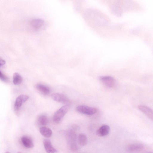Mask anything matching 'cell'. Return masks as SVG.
Returning <instances> with one entry per match:
<instances>
[{
	"label": "cell",
	"mask_w": 153,
	"mask_h": 153,
	"mask_svg": "<svg viewBox=\"0 0 153 153\" xmlns=\"http://www.w3.org/2000/svg\"><path fill=\"white\" fill-rule=\"evenodd\" d=\"M0 79L2 81L6 82L8 80V78L4 74H3L0 71Z\"/></svg>",
	"instance_id": "ac0fdd59"
},
{
	"label": "cell",
	"mask_w": 153,
	"mask_h": 153,
	"mask_svg": "<svg viewBox=\"0 0 153 153\" xmlns=\"http://www.w3.org/2000/svg\"><path fill=\"white\" fill-rule=\"evenodd\" d=\"M44 24V21L39 19H35L32 20L31 25L33 28L36 30L40 29Z\"/></svg>",
	"instance_id": "8fae6325"
},
{
	"label": "cell",
	"mask_w": 153,
	"mask_h": 153,
	"mask_svg": "<svg viewBox=\"0 0 153 153\" xmlns=\"http://www.w3.org/2000/svg\"><path fill=\"white\" fill-rule=\"evenodd\" d=\"M43 144L45 149L47 153H55L57 150L53 146L50 141L48 139H44Z\"/></svg>",
	"instance_id": "ba28073f"
},
{
	"label": "cell",
	"mask_w": 153,
	"mask_h": 153,
	"mask_svg": "<svg viewBox=\"0 0 153 153\" xmlns=\"http://www.w3.org/2000/svg\"><path fill=\"white\" fill-rule=\"evenodd\" d=\"M70 107V105L69 104H66L62 106L57 111L54 113L53 117V121L56 123H59L68 112Z\"/></svg>",
	"instance_id": "6da1fadb"
},
{
	"label": "cell",
	"mask_w": 153,
	"mask_h": 153,
	"mask_svg": "<svg viewBox=\"0 0 153 153\" xmlns=\"http://www.w3.org/2000/svg\"><path fill=\"white\" fill-rule=\"evenodd\" d=\"M5 61L1 58L0 57V67L4 65L5 64Z\"/></svg>",
	"instance_id": "d6986e66"
},
{
	"label": "cell",
	"mask_w": 153,
	"mask_h": 153,
	"mask_svg": "<svg viewBox=\"0 0 153 153\" xmlns=\"http://www.w3.org/2000/svg\"><path fill=\"white\" fill-rule=\"evenodd\" d=\"M5 153H10L9 152H7Z\"/></svg>",
	"instance_id": "ffe728a7"
},
{
	"label": "cell",
	"mask_w": 153,
	"mask_h": 153,
	"mask_svg": "<svg viewBox=\"0 0 153 153\" xmlns=\"http://www.w3.org/2000/svg\"><path fill=\"white\" fill-rule=\"evenodd\" d=\"M110 128L107 125H103L101 126L96 131V134L99 136L103 137L107 136L109 133Z\"/></svg>",
	"instance_id": "52a82bcc"
},
{
	"label": "cell",
	"mask_w": 153,
	"mask_h": 153,
	"mask_svg": "<svg viewBox=\"0 0 153 153\" xmlns=\"http://www.w3.org/2000/svg\"><path fill=\"white\" fill-rule=\"evenodd\" d=\"M41 134L46 138L50 137L52 134V131L50 128L45 126L42 127L39 129Z\"/></svg>",
	"instance_id": "4fadbf2b"
},
{
	"label": "cell",
	"mask_w": 153,
	"mask_h": 153,
	"mask_svg": "<svg viewBox=\"0 0 153 153\" xmlns=\"http://www.w3.org/2000/svg\"><path fill=\"white\" fill-rule=\"evenodd\" d=\"M138 109L144 113L148 118L152 120L153 113L152 110L149 107L143 105L138 106Z\"/></svg>",
	"instance_id": "8992f818"
},
{
	"label": "cell",
	"mask_w": 153,
	"mask_h": 153,
	"mask_svg": "<svg viewBox=\"0 0 153 153\" xmlns=\"http://www.w3.org/2000/svg\"><path fill=\"white\" fill-rule=\"evenodd\" d=\"M76 109L78 112L88 115H92L97 111L96 108L85 105H79L76 107Z\"/></svg>",
	"instance_id": "7a4b0ae2"
},
{
	"label": "cell",
	"mask_w": 153,
	"mask_h": 153,
	"mask_svg": "<svg viewBox=\"0 0 153 153\" xmlns=\"http://www.w3.org/2000/svg\"><path fill=\"white\" fill-rule=\"evenodd\" d=\"M78 143L79 145L82 146H85L87 143V138L84 134H80L78 136Z\"/></svg>",
	"instance_id": "2e32d148"
},
{
	"label": "cell",
	"mask_w": 153,
	"mask_h": 153,
	"mask_svg": "<svg viewBox=\"0 0 153 153\" xmlns=\"http://www.w3.org/2000/svg\"><path fill=\"white\" fill-rule=\"evenodd\" d=\"M112 12L117 16H120L122 14L121 10L118 4H114L111 7Z\"/></svg>",
	"instance_id": "e0dca14e"
},
{
	"label": "cell",
	"mask_w": 153,
	"mask_h": 153,
	"mask_svg": "<svg viewBox=\"0 0 153 153\" xmlns=\"http://www.w3.org/2000/svg\"><path fill=\"white\" fill-rule=\"evenodd\" d=\"M48 122V120L47 117L44 115H39L37 118L38 124L42 127L46 126Z\"/></svg>",
	"instance_id": "5bb4252c"
},
{
	"label": "cell",
	"mask_w": 153,
	"mask_h": 153,
	"mask_svg": "<svg viewBox=\"0 0 153 153\" xmlns=\"http://www.w3.org/2000/svg\"><path fill=\"white\" fill-rule=\"evenodd\" d=\"M23 81V78L18 73H14L13 76V83L14 85H18L20 84Z\"/></svg>",
	"instance_id": "9a60e30c"
},
{
	"label": "cell",
	"mask_w": 153,
	"mask_h": 153,
	"mask_svg": "<svg viewBox=\"0 0 153 153\" xmlns=\"http://www.w3.org/2000/svg\"><path fill=\"white\" fill-rule=\"evenodd\" d=\"M21 141L24 146L27 148H31L34 146L32 139L28 136H23L21 138Z\"/></svg>",
	"instance_id": "9c48e42d"
},
{
	"label": "cell",
	"mask_w": 153,
	"mask_h": 153,
	"mask_svg": "<svg viewBox=\"0 0 153 153\" xmlns=\"http://www.w3.org/2000/svg\"><path fill=\"white\" fill-rule=\"evenodd\" d=\"M99 80L106 87L112 88L116 85V81L113 77L110 76H100Z\"/></svg>",
	"instance_id": "3957f363"
},
{
	"label": "cell",
	"mask_w": 153,
	"mask_h": 153,
	"mask_svg": "<svg viewBox=\"0 0 153 153\" xmlns=\"http://www.w3.org/2000/svg\"><path fill=\"white\" fill-rule=\"evenodd\" d=\"M29 98V97L26 95L21 94L18 96L14 104L15 111L16 112L18 111L22 105Z\"/></svg>",
	"instance_id": "277c9868"
},
{
	"label": "cell",
	"mask_w": 153,
	"mask_h": 153,
	"mask_svg": "<svg viewBox=\"0 0 153 153\" xmlns=\"http://www.w3.org/2000/svg\"><path fill=\"white\" fill-rule=\"evenodd\" d=\"M36 89L44 95H48L51 91L50 88L48 86L42 84H38L36 86Z\"/></svg>",
	"instance_id": "30bf717a"
},
{
	"label": "cell",
	"mask_w": 153,
	"mask_h": 153,
	"mask_svg": "<svg viewBox=\"0 0 153 153\" xmlns=\"http://www.w3.org/2000/svg\"><path fill=\"white\" fill-rule=\"evenodd\" d=\"M143 146L140 144H133L130 145L127 148V151L130 152H138L141 150Z\"/></svg>",
	"instance_id": "7c38bea8"
},
{
	"label": "cell",
	"mask_w": 153,
	"mask_h": 153,
	"mask_svg": "<svg viewBox=\"0 0 153 153\" xmlns=\"http://www.w3.org/2000/svg\"><path fill=\"white\" fill-rule=\"evenodd\" d=\"M17 153H21V152H17Z\"/></svg>",
	"instance_id": "44dd1931"
},
{
	"label": "cell",
	"mask_w": 153,
	"mask_h": 153,
	"mask_svg": "<svg viewBox=\"0 0 153 153\" xmlns=\"http://www.w3.org/2000/svg\"><path fill=\"white\" fill-rule=\"evenodd\" d=\"M52 99L54 101L62 103L68 104L70 101L65 95L59 93L52 94L51 95Z\"/></svg>",
	"instance_id": "5b68a950"
}]
</instances>
